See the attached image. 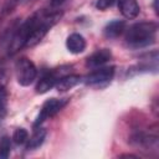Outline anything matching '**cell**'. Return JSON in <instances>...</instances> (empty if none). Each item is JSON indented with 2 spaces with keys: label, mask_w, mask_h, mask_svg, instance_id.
Listing matches in <instances>:
<instances>
[{
  "label": "cell",
  "mask_w": 159,
  "mask_h": 159,
  "mask_svg": "<svg viewBox=\"0 0 159 159\" xmlns=\"http://www.w3.org/2000/svg\"><path fill=\"white\" fill-rule=\"evenodd\" d=\"M111 58H112V52L108 48H99L87 57L86 66L91 68H97L107 63Z\"/></svg>",
  "instance_id": "7"
},
{
  "label": "cell",
  "mask_w": 159,
  "mask_h": 159,
  "mask_svg": "<svg viewBox=\"0 0 159 159\" xmlns=\"http://www.w3.org/2000/svg\"><path fill=\"white\" fill-rule=\"evenodd\" d=\"M65 0H51V6H58L63 2Z\"/></svg>",
  "instance_id": "18"
},
{
  "label": "cell",
  "mask_w": 159,
  "mask_h": 159,
  "mask_svg": "<svg viewBox=\"0 0 159 159\" xmlns=\"http://www.w3.org/2000/svg\"><path fill=\"white\" fill-rule=\"evenodd\" d=\"M158 25L155 22H137L125 31V43L132 48H142L155 42Z\"/></svg>",
  "instance_id": "1"
},
{
  "label": "cell",
  "mask_w": 159,
  "mask_h": 159,
  "mask_svg": "<svg viewBox=\"0 0 159 159\" xmlns=\"http://www.w3.org/2000/svg\"><path fill=\"white\" fill-rule=\"evenodd\" d=\"M118 9L125 19H134L138 16L140 7L137 0H117Z\"/></svg>",
  "instance_id": "8"
},
{
  "label": "cell",
  "mask_w": 159,
  "mask_h": 159,
  "mask_svg": "<svg viewBox=\"0 0 159 159\" xmlns=\"http://www.w3.org/2000/svg\"><path fill=\"white\" fill-rule=\"evenodd\" d=\"M68 102H70V98H50V99H47L42 104L40 112L36 117V120L34 122V128L39 127L46 119L52 118L53 116H56Z\"/></svg>",
  "instance_id": "3"
},
{
  "label": "cell",
  "mask_w": 159,
  "mask_h": 159,
  "mask_svg": "<svg viewBox=\"0 0 159 159\" xmlns=\"http://www.w3.org/2000/svg\"><path fill=\"white\" fill-rule=\"evenodd\" d=\"M82 81V77L80 75H66L58 80L56 83V88L58 92H66L68 89H72Z\"/></svg>",
  "instance_id": "12"
},
{
  "label": "cell",
  "mask_w": 159,
  "mask_h": 159,
  "mask_svg": "<svg viewBox=\"0 0 159 159\" xmlns=\"http://www.w3.org/2000/svg\"><path fill=\"white\" fill-rule=\"evenodd\" d=\"M114 76V66H106V67H97L94 71L89 72L84 77V83L89 86L102 84L109 82Z\"/></svg>",
  "instance_id": "5"
},
{
  "label": "cell",
  "mask_w": 159,
  "mask_h": 159,
  "mask_svg": "<svg viewBox=\"0 0 159 159\" xmlns=\"http://www.w3.org/2000/svg\"><path fill=\"white\" fill-rule=\"evenodd\" d=\"M46 129L42 128V127H35L34 129V133L31 134V137H29L27 139V144H26V149L27 150H34L39 147L42 145V143L45 142V138H46Z\"/></svg>",
  "instance_id": "10"
},
{
  "label": "cell",
  "mask_w": 159,
  "mask_h": 159,
  "mask_svg": "<svg viewBox=\"0 0 159 159\" xmlns=\"http://www.w3.org/2000/svg\"><path fill=\"white\" fill-rule=\"evenodd\" d=\"M125 30V22L122 20H114L108 22L104 29H103V34L107 39H116L118 36H120Z\"/></svg>",
  "instance_id": "11"
},
{
  "label": "cell",
  "mask_w": 159,
  "mask_h": 159,
  "mask_svg": "<svg viewBox=\"0 0 159 159\" xmlns=\"http://www.w3.org/2000/svg\"><path fill=\"white\" fill-rule=\"evenodd\" d=\"M130 143L137 147L140 148L142 150H149V149H158V137L157 135H150L143 132L135 133L134 135H132L130 138Z\"/></svg>",
  "instance_id": "6"
},
{
  "label": "cell",
  "mask_w": 159,
  "mask_h": 159,
  "mask_svg": "<svg viewBox=\"0 0 159 159\" xmlns=\"http://www.w3.org/2000/svg\"><path fill=\"white\" fill-rule=\"evenodd\" d=\"M27 139H29V133L25 128H17L12 134V140L19 145L26 143Z\"/></svg>",
  "instance_id": "14"
},
{
  "label": "cell",
  "mask_w": 159,
  "mask_h": 159,
  "mask_svg": "<svg viewBox=\"0 0 159 159\" xmlns=\"http://www.w3.org/2000/svg\"><path fill=\"white\" fill-rule=\"evenodd\" d=\"M87 43L81 34H71L66 40V47L71 53H81L84 51Z\"/></svg>",
  "instance_id": "9"
},
{
  "label": "cell",
  "mask_w": 159,
  "mask_h": 159,
  "mask_svg": "<svg viewBox=\"0 0 159 159\" xmlns=\"http://www.w3.org/2000/svg\"><path fill=\"white\" fill-rule=\"evenodd\" d=\"M21 0H5L4 1V5H2V15H6V14H10L20 2Z\"/></svg>",
  "instance_id": "16"
},
{
  "label": "cell",
  "mask_w": 159,
  "mask_h": 159,
  "mask_svg": "<svg viewBox=\"0 0 159 159\" xmlns=\"http://www.w3.org/2000/svg\"><path fill=\"white\" fill-rule=\"evenodd\" d=\"M68 68H70L68 66H63V67H60V68L46 71L36 84V93L42 94V93H46L47 91H50L53 86H56V83L58 82V80L61 77L70 73Z\"/></svg>",
  "instance_id": "4"
},
{
  "label": "cell",
  "mask_w": 159,
  "mask_h": 159,
  "mask_svg": "<svg viewBox=\"0 0 159 159\" xmlns=\"http://www.w3.org/2000/svg\"><path fill=\"white\" fill-rule=\"evenodd\" d=\"M157 2H158V0H154V11L158 14V6H157Z\"/></svg>",
  "instance_id": "19"
},
{
  "label": "cell",
  "mask_w": 159,
  "mask_h": 159,
  "mask_svg": "<svg viewBox=\"0 0 159 159\" xmlns=\"http://www.w3.org/2000/svg\"><path fill=\"white\" fill-rule=\"evenodd\" d=\"M114 1H116V0H97L96 6H97V9H99V10H106V9L111 7V6L114 4Z\"/></svg>",
  "instance_id": "17"
},
{
  "label": "cell",
  "mask_w": 159,
  "mask_h": 159,
  "mask_svg": "<svg viewBox=\"0 0 159 159\" xmlns=\"http://www.w3.org/2000/svg\"><path fill=\"white\" fill-rule=\"evenodd\" d=\"M7 106V91L2 83H0V118H2L6 113Z\"/></svg>",
  "instance_id": "15"
},
{
  "label": "cell",
  "mask_w": 159,
  "mask_h": 159,
  "mask_svg": "<svg viewBox=\"0 0 159 159\" xmlns=\"http://www.w3.org/2000/svg\"><path fill=\"white\" fill-rule=\"evenodd\" d=\"M11 152V139L7 135H4L0 139V158L6 159Z\"/></svg>",
  "instance_id": "13"
},
{
  "label": "cell",
  "mask_w": 159,
  "mask_h": 159,
  "mask_svg": "<svg viewBox=\"0 0 159 159\" xmlns=\"http://www.w3.org/2000/svg\"><path fill=\"white\" fill-rule=\"evenodd\" d=\"M15 75L21 86H30L37 77V68L27 57H20L15 63Z\"/></svg>",
  "instance_id": "2"
}]
</instances>
